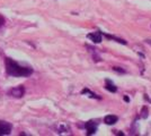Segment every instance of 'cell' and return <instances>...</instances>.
I'll use <instances>...</instances> for the list:
<instances>
[{"label": "cell", "mask_w": 151, "mask_h": 136, "mask_svg": "<svg viewBox=\"0 0 151 136\" xmlns=\"http://www.w3.org/2000/svg\"><path fill=\"white\" fill-rule=\"evenodd\" d=\"M5 66H6V73L8 76L12 77H28L34 73L32 67L28 66H22L16 63L12 58H5Z\"/></svg>", "instance_id": "6da1fadb"}, {"label": "cell", "mask_w": 151, "mask_h": 136, "mask_svg": "<svg viewBox=\"0 0 151 136\" xmlns=\"http://www.w3.org/2000/svg\"><path fill=\"white\" fill-rule=\"evenodd\" d=\"M8 95L13 97H16V99H20L25 95V86L23 85H19V86H16V87H13L8 91Z\"/></svg>", "instance_id": "7a4b0ae2"}, {"label": "cell", "mask_w": 151, "mask_h": 136, "mask_svg": "<svg viewBox=\"0 0 151 136\" xmlns=\"http://www.w3.org/2000/svg\"><path fill=\"white\" fill-rule=\"evenodd\" d=\"M13 129V125L5 120H0V136L2 135H10Z\"/></svg>", "instance_id": "3957f363"}, {"label": "cell", "mask_w": 151, "mask_h": 136, "mask_svg": "<svg viewBox=\"0 0 151 136\" xmlns=\"http://www.w3.org/2000/svg\"><path fill=\"white\" fill-rule=\"evenodd\" d=\"M83 127L87 129V135H93V134L96 133V130H97V123L90 120V121H87V123L85 124Z\"/></svg>", "instance_id": "277c9868"}, {"label": "cell", "mask_w": 151, "mask_h": 136, "mask_svg": "<svg viewBox=\"0 0 151 136\" xmlns=\"http://www.w3.org/2000/svg\"><path fill=\"white\" fill-rule=\"evenodd\" d=\"M87 38L89 40H91L94 43H99L101 41V31H96V32L89 33L87 35Z\"/></svg>", "instance_id": "5b68a950"}, {"label": "cell", "mask_w": 151, "mask_h": 136, "mask_svg": "<svg viewBox=\"0 0 151 136\" xmlns=\"http://www.w3.org/2000/svg\"><path fill=\"white\" fill-rule=\"evenodd\" d=\"M117 120H119V117L114 116V115H107L104 118V123L106 125H114V124L117 123Z\"/></svg>", "instance_id": "8992f818"}, {"label": "cell", "mask_w": 151, "mask_h": 136, "mask_svg": "<svg viewBox=\"0 0 151 136\" xmlns=\"http://www.w3.org/2000/svg\"><path fill=\"white\" fill-rule=\"evenodd\" d=\"M105 89L109 92H112V93H115L117 91V87L115 86V84L111 79H105Z\"/></svg>", "instance_id": "52a82bcc"}, {"label": "cell", "mask_w": 151, "mask_h": 136, "mask_svg": "<svg viewBox=\"0 0 151 136\" xmlns=\"http://www.w3.org/2000/svg\"><path fill=\"white\" fill-rule=\"evenodd\" d=\"M81 94H88V97H91V99H97V100H101V99L99 95H97V94L93 93V92H91L90 90H88V89H83V90L81 91Z\"/></svg>", "instance_id": "ba28073f"}, {"label": "cell", "mask_w": 151, "mask_h": 136, "mask_svg": "<svg viewBox=\"0 0 151 136\" xmlns=\"http://www.w3.org/2000/svg\"><path fill=\"white\" fill-rule=\"evenodd\" d=\"M101 35H104L105 38L109 40H114V41H116V42H119V43H122V44H126V41L122 39H119V38H115L114 35H109V34H105V33H101Z\"/></svg>", "instance_id": "9c48e42d"}, {"label": "cell", "mask_w": 151, "mask_h": 136, "mask_svg": "<svg viewBox=\"0 0 151 136\" xmlns=\"http://www.w3.org/2000/svg\"><path fill=\"white\" fill-rule=\"evenodd\" d=\"M64 130H69V128L67 126H64V125H60V128H58V132L59 133H63Z\"/></svg>", "instance_id": "30bf717a"}, {"label": "cell", "mask_w": 151, "mask_h": 136, "mask_svg": "<svg viewBox=\"0 0 151 136\" xmlns=\"http://www.w3.org/2000/svg\"><path fill=\"white\" fill-rule=\"evenodd\" d=\"M142 115H141V117L142 118H147L148 117V109H147V107H145L143 109H142V112H141Z\"/></svg>", "instance_id": "8fae6325"}, {"label": "cell", "mask_w": 151, "mask_h": 136, "mask_svg": "<svg viewBox=\"0 0 151 136\" xmlns=\"http://www.w3.org/2000/svg\"><path fill=\"white\" fill-rule=\"evenodd\" d=\"M113 69L115 71H119V73H125V71L122 69V68H120V67H113Z\"/></svg>", "instance_id": "7c38bea8"}, {"label": "cell", "mask_w": 151, "mask_h": 136, "mask_svg": "<svg viewBox=\"0 0 151 136\" xmlns=\"http://www.w3.org/2000/svg\"><path fill=\"white\" fill-rule=\"evenodd\" d=\"M4 23H5V20H4V17L0 15V27L4 25Z\"/></svg>", "instance_id": "4fadbf2b"}, {"label": "cell", "mask_w": 151, "mask_h": 136, "mask_svg": "<svg viewBox=\"0 0 151 136\" xmlns=\"http://www.w3.org/2000/svg\"><path fill=\"white\" fill-rule=\"evenodd\" d=\"M145 43H147V44H150L151 45V40L150 39H147V40H145Z\"/></svg>", "instance_id": "5bb4252c"}]
</instances>
